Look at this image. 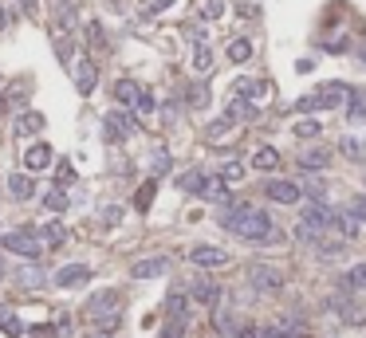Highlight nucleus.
Here are the masks:
<instances>
[{"instance_id":"f704fd0d","label":"nucleus","mask_w":366,"mask_h":338,"mask_svg":"<svg viewBox=\"0 0 366 338\" xmlns=\"http://www.w3.org/2000/svg\"><path fill=\"white\" fill-rule=\"evenodd\" d=\"M319 130H323V126H319L316 119H303V122H296V134H299V138H319Z\"/></svg>"},{"instance_id":"9b49d317","label":"nucleus","mask_w":366,"mask_h":338,"mask_svg":"<svg viewBox=\"0 0 366 338\" xmlns=\"http://www.w3.org/2000/svg\"><path fill=\"white\" fill-rule=\"evenodd\" d=\"M189 299H193V303H201V307H217V299H221V288H217L213 279H193V283H189Z\"/></svg>"},{"instance_id":"a18cd8bd","label":"nucleus","mask_w":366,"mask_h":338,"mask_svg":"<svg viewBox=\"0 0 366 338\" xmlns=\"http://www.w3.org/2000/svg\"><path fill=\"white\" fill-rule=\"evenodd\" d=\"M32 338H60V330H55V327H43V322H40V327L32 330Z\"/></svg>"},{"instance_id":"49530a36","label":"nucleus","mask_w":366,"mask_h":338,"mask_svg":"<svg viewBox=\"0 0 366 338\" xmlns=\"http://www.w3.org/2000/svg\"><path fill=\"white\" fill-rule=\"evenodd\" d=\"M170 4H173V0H150V12H166Z\"/></svg>"},{"instance_id":"c756f323","label":"nucleus","mask_w":366,"mask_h":338,"mask_svg":"<svg viewBox=\"0 0 366 338\" xmlns=\"http://www.w3.org/2000/svg\"><path fill=\"white\" fill-rule=\"evenodd\" d=\"M209 67H213V51L205 48V43H197V51H193V71H197V75H209Z\"/></svg>"},{"instance_id":"09e8293b","label":"nucleus","mask_w":366,"mask_h":338,"mask_svg":"<svg viewBox=\"0 0 366 338\" xmlns=\"http://www.w3.org/2000/svg\"><path fill=\"white\" fill-rule=\"evenodd\" d=\"M0 276H4V260H0Z\"/></svg>"},{"instance_id":"0eeeda50","label":"nucleus","mask_w":366,"mask_h":338,"mask_svg":"<svg viewBox=\"0 0 366 338\" xmlns=\"http://www.w3.org/2000/svg\"><path fill=\"white\" fill-rule=\"evenodd\" d=\"M264 197L276 205H299L303 201V185H296V181H264Z\"/></svg>"},{"instance_id":"412c9836","label":"nucleus","mask_w":366,"mask_h":338,"mask_svg":"<svg viewBox=\"0 0 366 338\" xmlns=\"http://www.w3.org/2000/svg\"><path fill=\"white\" fill-rule=\"evenodd\" d=\"M225 119L229 122H244V119H256V107L244 99H229V110H225Z\"/></svg>"},{"instance_id":"72a5a7b5","label":"nucleus","mask_w":366,"mask_h":338,"mask_svg":"<svg viewBox=\"0 0 366 338\" xmlns=\"http://www.w3.org/2000/svg\"><path fill=\"white\" fill-rule=\"evenodd\" d=\"M240 178H244V165H240V161H225L221 165V181L232 185V181H240Z\"/></svg>"},{"instance_id":"cd10ccee","label":"nucleus","mask_w":366,"mask_h":338,"mask_svg":"<svg viewBox=\"0 0 366 338\" xmlns=\"http://www.w3.org/2000/svg\"><path fill=\"white\" fill-rule=\"evenodd\" d=\"M0 330H4L9 338H20V334H24V322H20V319H16V315H12L4 303H0Z\"/></svg>"},{"instance_id":"dca6fc26","label":"nucleus","mask_w":366,"mask_h":338,"mask_svg":"<svg viewBox=\"0 0 366 338\" xmlns=\"http://www.w3.org/2000/svg\"><path fill=\"white\" fill-rule=\"evenodd\" d=\"M51 158H55V153H51V146H48V142H36L32 150L24 153V165L32 169V173H40V169L51 165Z\"/></svg>"},{"instance_id":"7c9ffc66","label":"nucleus","mask_w":366,"mask_h":338,"mask_svg":"<svg viewBox=\"0 0 366 338\" xmlns=\"http://www.w3.org/2000/svg\"><path fill=\"white\" fill-rule=\"evenodd\" d=\"M229 60L232 63H248L252 60V43L248 40H229Z\"/></svg>"},{"instance_id":"ea45409f","label":"nucleus","mask_w":366,"mask_h":338,"mask_svg":"<svg viewBox=\"0 0 366 338\" xmlns=\"http://www.w3.org/2000/svg\"><path fill=\"white\" fill-rule=\"evenodd\" d=\"M71 20H75V9H71V0H60V24L71 28Z\"/></svg>"},{"instance_id":"7ed1b4c3","label":"nucleus","mask_w":366,"mask_h":338,"mask_svg":"<svg viewBox=\"0 0 366 338\" xmlns=\"http://www.w3.org/2000/svg\"><path fill=\"white\" fill-rule=\"evenodd\" d=\"M0 244L9 248V252H16V256H24V260H40L43 256V236H40V229H12V232H4L0 236Z\"/></svg>"},{"instance_id":"f03ea898","label":"nucleus","mask_w":366,"mask_h":338,"mask_svg":"<svg viewBox=\"0 0 366 338\" xmlns=\"http://www.w3.org/2000/svg\"><path fill=\"white\" fill-rule=\"evenodd\" d=\"M350 94H355V91H350L347 83H323L319 91H311L307 99H299V102H296V110H299V114H316V110H331V107H339L343 99H350Z\"/></svg>"},{"instance_id":"a19ab883","label":"nucleus","mask_w":366,"mask_h":338,"mask_svg":"<svg viewBox=\"0 0 366 338\" xmlns=\"http://www.w3.org/2000/svg\"><path fill=\"white\" fill-rule=\"evenodd\" d=\"M166 169H170V153L158 150V153H154V173H166Z\"/></svg>"},{"instance_id":"39448f33","label":"nucleus","mask_w":366,"mask_h":338,"mask_svg":"<svg viewBox=\"0 0 366 338\" xmlns=\"http://www.w3.org/2000/svg\"><path fill=\"white\" fill-rule=\"evenodd\" d=\"M299 224L323 236V232H331V229H335V209H327L323 201H311V205L303 209V220H299Z\"/></svg>"},{"instance_id":"c9c22d12","label":"nucleus","mask_w":366,"mask_h":338,"mask_svg":"<svg viewBox=\"0 0 366 338\" xmlns=\"http://www.w3.org/2000/svg\"><path fill=\"white\" fill-rule=\"evenodd\" d=\"M225 16V0H205V20Z\"/></svg>"},{"instance_id":"c03bdc74","label":"nucleus","mask_w":366,"mask_h":338,"mask_svg":"<svg viewBox=\"0 0 366 338\" xmlns=\"http://www.w3.org/2000/svg\"><path fill=\"white\" fill-rule=\"evenodd\" d=\"M350 212H355V217L366 224V197H355V201H350Z\"/></svg>"},{"instance_id":"e433bc0d","label":"nucleus","mask_w":366,"mask_h":338,"mask_svg":"<svg viewBox=\"0 0 366 338\" xmlns=\"http://www.w3.org/2000/svg\"><path fill=\"white\" fill-rule=\"evenodd\" d=\"M339 150H343V153H347V158H355V161H358V158H362V146H358V142H355V138H343V146H339Z\"/></svg>"},{"instance_id":"5701e85b","label":"nucleus","mask_w":366,"mask_h":338,"mask_svg":"<svg viewBox=\"0 0 366 338\" xmlns=\"http://www.w3.org/2000/svg\"><path fill=\"white\" fill-rule=\"evenodd\" d=\"M138 94H142V87H138L134 79H119V83H114V99H119V102H127V107H134V102H138Z\"/></svg>"},{"instance_id":"a878e982","label":"nucleus","mask_w":366,"mask_h":338,"mask_svg":"<svg viewBox=\"0 0 366 338\" xmlns=\"http://www.w3.org/2000/svg\"><path fill=\"white\" fill-rule=\"evenodd\" d=\"M185 307H189L185 291H170V299H166V311H170L173 322H185Z\"/></svg>"},{"instance_id":"2f4dec72","label":"nucleus","mask_w":366,"mask_h":338,"mask_svg":"<svg viewBox=\"0 0 366 338\" xmlns=\"http://www.w3.org/2000/svg\"><path fill=\"white\" fill-rule=\"evenodd\" d=\"M154 193H158V181H146V185L134 193V209H138V212H146V209L154 205Z\"/></svg>"},{"instance_id":"58836bf2","label":"nucleus","mask_w":366,"mask_h":338,"mask_svg":"<svg viewBox=\"0 0 366 338\" xmlns=\"http://www.w3.org/2000/svg\"><path fill=\"white\" fill-rule=\"evenodd\" d=\"M134 110H138V114H150V110H154V94L142 91V94H138V102H134Z\"/></svg>"},{"instance_id":"f257e3e1","label":"nucleus","mask_w":366,"mask_h":338,"mask_svg":"<svg viewBox=\"0 0 366 338\" xmlns=\"http://www.w3.org/2000/svg\"><path fill=\"white\" fill-rule=\"evenodd\" d=\"M221 229L232 232V236H240V240H248V244H264V240L276 236L272 217H268L264 209H256V205H232V209H225Z\"/></svg>"},{"instance_id":"79ce46f5","label":"nucleus","mask_w":366,"mask_h":338,"mask_svg":"<svg viewBox=\"0 0 366 338\" xmlns=\"http://www.w3.org/2000/svg\"><path fill=\"white\" fill-rule=\"evenodd\" d=\"M260 338H291V330L276 322V327H264V334H260Z\"/></svg>"},{"instance_id":"f3484780","label":"nucleus","mask_w":366,"mask_h":338,"mask_svg":"<svg viewBox=\"0 0 366 338\" xmlns=\"http://www.w3.org/2000/svg\"><path fill=\"white\" fill-rule=\"evenodd\" d=\"M12 279H16L20 288H43V283H48V276H43V268H36V263H28V268H16L12 271Z\"/></svg>"},{"instance_id":"a211bd4d","label":"nucleus","mask_w":366,"mask_h":338,"mask_svg":"<svg viewBox=\"0 0 366 338\" xmlns=\"http://www.w3.org/2000/svg\"><path fill=\"white\" fill-rule=\"evenodd\" d=\"M362 288H366V263H355V268H350L347 276L339 279V291H350V295H358Z\"/></svg>"},{"instance_id":"de8ad7c7","label":"nucleus","mask_w":366,"mask_h":338,"mask_svg":"<svg viewBox=\"0 0 366 338\" xmlns=\"http://www.w3.org/2000/svg\"><path fill=\"white\" fill-rule=\"evenodd\" d=\"M181 327H185V322H173V327H170V330H166V334H162V338H181Z\"/></svg>"},{"instance_id":"8fccbe9b","label":"nucleus","mask_w":366,"mask_h":338,"mask_svg":"<svg viewBox=\"0 0 366 338\" xmlns=\"http://www.w3.org/2000/svg\"><path fill=\"white\" fill-rule=\"evenodd\" d=\"M0 28H4V16H0Z\"/></svg>"},{"instance_id":"423d86ee","label":"nucleus","mask_w":366,"mask_h":338,"mask_svg":"<svg viewBox=\"0 0 366 338\" xmlns=\"http://www.w3.org/2000/svg\"><path fill=\"white\" fill-rule=\"evenodd\" d=\"M232 99L268 102L272 99V83H268V79H237V83H232Z\"/></svg>"},{"instance_id":"aec40b11","label":"nucleus","mask_w":366,"mask_h":338,"mask_svg":"<svg viewBox=\"0 0 366 338\" xmlns=\"http://www.w3.org/2000/svg\"><path fill=\"white\" fill-rule=\"evenodd\" d=\"M40 130H43V114H40V110H28V114H20V119H16V134L20 138L40 134Z\"/></svg>"},{"instance_id":"6e6552de","label":"nucleus","mask_w":366,"mask_h":338,"mask_svg":"<svg viewBox=\"0 0 366 338\" xmlns=\"http://www.w3.org/2000/svg\"><path fill=\"white\" fill-rule=\"evenodd\" d=\"M248 283H252L256 291H280L284 276L276 268H268V263H252V268H248Z\"/></svg>"},{"instance_id":"ddd939ff","label":"nucleus","mask_w":366,"mask_h":338,"mask_svg":"<svg viewBox=\"0 0 366 338\" xmlns=\"http://www.w3.org/2000/svg\"><path fill=\"white\" fill-rule=\"evenodd\" d=\"M91 279V268L87 263H68V268L55 271V288H83Z\"/></svg>"},{"instance_id":"4be33fe9","label":"nucleus","mask_w":366,"mask_h":338,"mask_svg":"<svg viewBox=\"0 0 366 338\" xmlns=\"http://www.w3.org/2000/svg\"><path fill=\"white\" fill-rule=\"evenodd\" d=\"M327 161H331V153H327V150H307V153H299V165H303L307 173H319V169H327Z\"/></svg>"},{"instance_id":"473e14b6","label":"nucleus","mask_w":366,"mask_h":338,"mask_svg":"<svg viewBox=\"0 0 366 338\" xmlns=\"http://www.w3.org/2000/svg\"><path fill=\"white\" fill-rule=\"evenodd\" d=\"M43 209L63 212V209H68V193H63V189H48V193H43Z\"/></svg>"},{"instance_id":"bb28decb","label":"nucleus","mask_w":366,"mask_h":338,"mask_svg":"<svg viewBox=\"0 0 366 338\" xmlns=\"http://www.w3.org/2000/svg\"><path fill=\"white\" fill-rule=\"evenodd\" d=\"M347 119H350V126H362V122H366V94H362V91H355V94H350Z\"/></svg>"},{"instance_id":"20e7f679","label":"nucleus","mask_w":366,"mask_h":338,"mask_svg":"<svg viewBox=\"0 0 366 338\" xmlns=\"http://www.w3.org/2000/svg\"><path fill=\"white\" fill-rule=\"evenodd\" d=\"M327 307H331V311H339V319L347 322V327H362V322H366L362 303H358V299L350 295V291H335V295L327 299Z\"/></svg>"},{"instance_id":"1a4fd4ad","label":"nucleus","mask_w":366,"mask_h":338,"mask_svg":"<svg viewBox=\"0 0 366 338\" xmlns=\"http://www.w3.org/2000/svg\"><path fill=\"white\" fill-rule=\"evenodd\" d=\"M127 134H134V119L122 114V110L107 114V122H102V138H107V142H122Z\"/></svg>"},{"instance_id":"393cba45","label":"nucleus","mask_w":366,"mask_h":338,"mask_svg":"<svg viewBox=\"0 0 366 338\" xmlns=\"http://www.w3.org/2000/svg\"><path fill=\"white\" fill-rule=\"evenodd\" d=\"M280 165V153L272 150V146H260V150L252 153V169H260V173H264V169H276Z\"/></svg>"},{"instance_id":"2eb2a0df","label":"nucleus","mask_w":366,"mask_h":338,"mask_svg":"<svg viewBox=\"0 0 366 338\" xmlns=\"http://www.w3.org/2000/svg\"><path fill=\"white\" fill-rule=\"evenodd\" d=\"M197 197H205V201H213V205H225V201H229V181L205 178L201 185H197Z\"/></svg>"},{"instance_id":"b1692460","label":"nucleus","mask_w":366,"mask_h":338,"mask_svg":"<svg viewBox=\"0 0 366 338\" xmlns=\"http://www.w3.org/2000/svg\"><path fill=\"white\" fill-rule=\"evenodd\" d=\"M9 193L16 197V201H32V193H36L32 178H24V173H16V178H9Z\"/></svg>"},{"instance_id":"4468645a","label":"nucleus","mask_w":366,"mask_h":338,"mask_svg":"<svg viewBox=\"0 0 366 338\" xmlns=\"http://www.w3.org/2000/svg\"><path fill=\"white\" fill-rule=\"evenodd\" d=\"M95 83H99V67H95L87 55H83V60H75V87H79V94H91Z\"/></svg>"},{"instance_id":"6ab92c4d","label":"nucleus","mask_w":366,"mask_h":338,"mask_svg":"<svg viewBox=\"0 0 366 338\" xmlns=\"http://www.w3.org/2000/svg\"><path fill=\"white\" fill-rule=\"evenodd\" d=\"M335 232H339L343 240H355V236H358V217H355L350 209L335 212Z\"/></svg>"},{"instance_id":"9d476101","label":"nucleus","mask_w":366,"mask_h":338,"mask_svg":"<svg viewBox=\"0 0 366 338\" xmlns=\"http://www.w3.org/2000/svg\"><path fill=\"white\" fill-rule=\"evenodd\" d=\"M189 260H193L197 268H225V263H229V252H221V248H213V244H197V248H189Z\"/></svg>"},{"instance_id":"37998d69","label":"nucleus","mask_w":366,"mask_h":338,"mask_svg":"<svg viewBox=\"0 0 366 338\" xmlns=\"http://www.w3.org/2000/svg\"><path fill=\"white\" fill-rule=\"evenodd\" d=\"M260 334H264V327H256V322H248V327L237 330V338H260Z\"/></svg>"},{"instance_id":"c85d7f7f","label":"nucleus","mask_w":366,"mask_h":338,"mask_svg":"<svg viewBox=\"0 0 366 338\" xmlns=\"http://www.w3.org/2000/svg\"><path fill=\"white\" fill-rule=\"evenodd\" d=\"M40 236H43V244H48V248H60L63 240H68V229H63V224H55V220H48V224L40 229Z\"/></svg>"},{"instance_id":"f8f14e48","label":"nucleus","mask_w":366,"mask_h":338,"mask_svg":"<svg viewBox=\"0 0 366 338\" xmlns=\"http://www.w3.org/2000/svg\"><path fill=\"white\" fill-rule=\"evenodd\" d=\"M130 271H134V279H158V276H170V256H150V260H138Z\"/></svg>"},{"instance_id":"4c0bfd02","label":"nucleus","mask_w":366,"mask_h":338,"mask_svg":"<svg viewBox=\"0 0 366 338\" xmlns=\"http://www.w3.org/2000/svg\"><path fill=\"white\" fill-rule=\"evenodd\" d=\"M87 40H91V48H107L102 43V24H87Z\"/></svg>"}]
</instances>
